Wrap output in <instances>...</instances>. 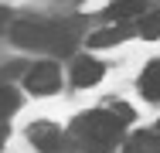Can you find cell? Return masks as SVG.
I'll return each instance as SVG.
<instances>
[{
  "label": "cell",
  "mask_w": 160,
  "mask_h": 153,
  "mask_svg": "<svg viewBox=\"0 0 160 153\" xmlns=\"http://www.w3.org/2000/svg\"><path fill=\"white\" fill-rule=\"evenodd\" d=\"M10 41L34 51H51V55H68L78 41L72 24H55V21H17L10 24Z\"/></svg>",
  "instance_id": "cell-1"
},
{
  "label": "cell",
  "mask_w": 160,
  "mask_h": 153,
  "mask_svg": "<svg viewBox=\"0 0 160 153\" xmlns=\"http://www.w3.org/2000/svg\"><path fill=\"white\" fill-rule=\"evenodd\" d=\"M72 136L85 146L89 153H109L116 143H119V136H123V122L116 112H85V116H78V119L72 122Z\"/></svg>",
  "instance_id": "cell-2"
},
{
  "label": "cell",
  "mask_w": 160,
  "mask_h": 153,
  "mask_svg": "<svg viewBox=\"0 0 160 153\" xmlns=\"http://www.w3.org/2000/svg\"><path fill=\"white\" fill-rule=\"evenodd\" d=\"M24 85L34 92V95H48L62 85V72L55 61H41V65H31V72L24 75Z\"/></svg>",
  "instance_id": "cell-3"
},
{
  "label": "cell",
  "mask_w": 160,
  "mask_h": 153,
  "mask_svg": "<svg viewBox=\"0 0 160 153\" xmlns=\"http://www.w3.org/2000/svg\"><path fill=\"white\" fill-rule=\"evenodd\" d=\"M28 136H31V143L41 153H55L58 146H62V129H58L55 122H34Z\"/></svg>",
  "instance_id": "cell-4"
},
{
  "label": "cell",
  "mask_w": 160,
  "mask_h": 153,
  "mask_svg": "<svg viewBox=\"0 0 160 153\" xmlns=\"http://www.w3.org/2000/svg\"><path fill=\"white\" fill-rule=\"evenodd\" d=\"M102 65L96 58H78L75 61V68H72V82L78 85V89H89V85H96L99 78H102Z\"/></svg>",
  "instance_id": "cell-5"
},
{
  "label": "cell",
  "mask_w": 160,
  "mask_h": 153,
  "mask_svg": "<svg viewBox=\"0 0 160 153\" xmlns=\"http://www.w3.org/2000/svg\"><path fill=\"white\" fill-rule=\"evenodd\" d=\"M140 92H143L150 102L160 99V61H150V65L143 68V75H140Z\"/></svg>",
  "instance_id": "cell-6"
},
{
  "label": "cell",
  "mask_w": 160,
  "mask_h": 153,
  "mask_svg": "<svg viewBox=\"0 0 160 153\" xmlns=\"http://www.w3.org/2000/svg\"><path fill=\"white\" fill-rule=\"evenodd\" d=\"M126 153H160V133H133L126 140Z\"/></svg>",
  "instance_id": "cell-7"
},
{
  "label": "cell",
  "mask_w": 160,
  "mask_h": 153,
  "mask_svg": "<svg viewBox=\"0 0 160 153\" xmlns=\"http://www.w3.org/2000/svg\"><path fill=\"white\" fill-rule=\"evenodd\" d=\"M106 14L119 24V21H129V17H143V14H147V7H143L140 0H119V3H112Z\"/></svg>",
  "instance_id": "cell-8"
},
{
  "label": "cell",
  "mask_w": 160,
  "mask_h": 153,
  "mask_svg": "<svg viewBox=\"0 0 160 153\" xmlns=\"http://www.w3.org/2000/svg\"><path fill=\"white\" fill-rule=\"evenodd\" d=\"M126 34H129V27H123V24H119V27H109V31H96V34L89 37V44H92V48H109V44L123 41Z\"/></svg>",
  "instance_id": "cell-9"
},
{
  "label": "cell",
  "mask_w": 160,
  "mask_h": 153,
  "mask_svg": "<svg viewBox=\"0 0 160 153\" xmlns=\"http://www.w3.org/2000/svg\"><path fill=\"white\" fill-rule=\"evenodd\" d=\"M17 106H21V99H17V92L10 89V85H0V122L7 119L10 112H17Z\"/></svg>",
  "instance_id": "cell-10"
},
{
  "label": "cell",
  "mask_w": 160,
  "mask_h": 153,
  "mask_svg": "<svg viewBox=\"0 0 160 153\" xmlns=\"http://www.w3.org/2000/svg\"><path fill=\"white\" fill-rule=\"evenodd\" d=\"M140 34H143L147 41L160 37V10H150V14H143V21H140Z\"/></svg>",
  "instance_id": "cell-11"
},
{
  "label": "cell",
  "mask_w": 160,
  "mask_h": 153,
  "mask_svg": "<svg viewBox=\"0 0 160 153\" xmlns=\"http://www.w3.org/2000/svg\"><path fill=\"white\" fill-rule=\"evenodd\" d=\"M7 24H10V10H7V7H0V31L7 27Z\"/></svg>",
  "instance_id": "cell-12"
},
{
  "label": "cell",
  "mask_w": 160,
  "mask_h": 153,
  "mask_svg": "<svg viewBox=\"0 0 160 153\" xmlns=\"http://www.w3.org/2000/svg\"><path fill=\"white\" fill-rule=\"evenodd\" d=\"M3 140H7V126L0 122V146H3Z\"/></svg>",
  "instance_id": "cell-13"
}]
</instances>
